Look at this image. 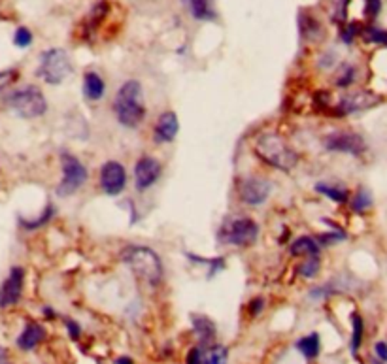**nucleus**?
<instances>
[{"instance_id":"f257e3e1","label":"nucleus","mask_w":387,"mask_h":364,"mask_svg":"<svg viewBox=\"0 0 387 364\" xmlns=\"http://www.w3.org/2000/svg\"><path fill=\"white\" fill-rule=\"evenodd\" d=\"M117 123L125 128H138L145 121L148 108L144 100V87L138 80H127L114 97L112 104Z\"/></svg>"},{"instance_id":"f03ea898","label":"nucleus","mask_w":387,"mask_h":364,"mask_svg":"<svg viewBox=\"0 0 387 364\" xmlns=\"http://www.w3.org/2000/svg\"><path fill=\"white\" fill-rule=\"evenodd\" d=\"M255 155L259 161L280 172H291L299 164L301 157L293 150V145L278 133H263L255 140Z\"/></svg>"},{"instance_id":"7ed1b4c3","label":"nucleus","mask_w":387,"mask_h":364,"mask_svg":"<svg viewBox=\"0 0 387 364\" xmlns=\"http://www.w3.org/2000/svg\"><path fill=\"white\" fill-rule=\"evenodd\" d=\"M121 260L131 268L134 276L142 279L144 284L157 287L162 281V260L155 253V249L148 245H127L121 249Z\"/></svg>"},{"instance_id":"20e7f679","label":"nucleus","mask_w":387,"mask_h":364,"mask_svg":"<svg viewBox=\"0 0 387 364\" xmlns=\"http://www.w3.org/2000/svg\"><path fill=\"white\" fill-rule=\"evenodd\" d=\"M261 234L259 223L248 215L227 217L218 229V242L231 248H249L257 242Z\"/></svg>"},{"instance_id":"39448f33","label":"nucleus","mask_w":387,"mask_h":364,"mask_svg":"<svg viewBox=\"0 0 387 364\" xmlns=\"http://www.w3.org/2000/svg\"><path fill=\"white\" fill-rule=\"evenodd\" d=\"M8 108L21 119H38L46 116L47 99L40 87L25 85L6 97Z\"/></svg>"},{"instance_id":"423d86ee","label":"nucleus","mask_w":387,"mask_h":364,"mask_svg":"<svg viewBox=\"0 0 387 364\" xmlns=\"http://www.w3.org/2000/svg\"><path fill=\"white\" fill-rule=\"evenodd\" d=\"M72 74V61L63 47H49L40 55L36 75L47 85H61Z\"/></svg>"},{"instance_id":"0eeeda50","label":"nucleus","mask_w":387,"mask_h":364,"mask_svg":"<svg viewBox=\"0 0 387 364\" xmlns=\"http://www.w3.org/2000/svg\"><path fill=\"white\" fill-rule=\"evenodd\" d=\"M61 168H63V178L59 181V186L55 187V193H57V197H72V195H76L87 183L89 170L70 151H63L61 153Z\"/></svg>"},{"instance_id":"6e6552de","label":"nucleus","mask_w":387,"mask_h":364,"mask_svg":"<svg viewBox=\"0 0 387 364\" xmlns=\"http://www.w3.org/2000/svg\"><path fill=\"white\" fill-rule=\"evenodd\" d=\"M112 12V4L110 0H97L89 12L81 18V21L76 27V38L83 44H91L97 36H99L102 25L108 19Z\"/></svg>"},{"instance_id":"1a4fd4ad","label":"nucleus","mask_w":387,"mask_h":364,"mask_svg":"<svg viewBox=\"0 0 387 364\" xmlns=\"http://www.w3.org/2000/svg\"><path fill=\"white\" fill-rule=\"evenodd\" d=\"M323 147L331 153H344L352 157L364 155L369 150L367 140L353 131H333L323 138Z\"/></svg>"},{"instance_id":"9d476101","label":"nucleus","mask_w":387,"mask_h":364,"mask_svg":"<svg viewBox=\"0 0 387 364\" xmlns=\"http://www.w3.org/2000/svg\"><path fill=\"white\" fill-rule=\"evenodd\" d=\"M380 95L372 93V91H353V93L344 95L338 102L333 104V108H331V116H353V114H361V111L364 110H370V108H374V106L380 104Z\"/></svg>"},{"instance_id":"9b49d317","label":"nucleus","mask_w":387,"mask_h":364,"mask_svg":"<svg viewBox=\"0 0 387 364\" xmlns=\"http://www.w3.org/2000/svg\"><path fill=\"white\" fill-rule=\"evenodd\" d=\"M129 176L127 170L119 161H106L99 170V186L100 191L108 197H117L125 191Z\"/></svg>"},{"instance_id":"f8f14e48","label":"nucleus","mask_w":387,"mask_h":364,"mask_svg":"<svg viewBox=\"0 0 387 364\" xmlns=\"http://www.w3.org/2000/svg\"><path fill=\"white\" fill-rule=\"evenodd\" d=\"M272 193V186L268 179H263L259 176H249V178L240 179L238 183V198L240 202L251 208L263 206L268 200Z\"/></svg>"},{"instance_id":"ddd939ff","label":"nucleus","mask_w":387,"mask_h":364,"mask_svg":"<svg viewBox=\"0 0 387 364\" xmlns=\"http://www.w3.org/2000/svg\"><path fill=\"white\" fill-rule=\"evenodd\" d=\"M25 278H27V272H25L23 266H12L10 268L4 281L0 284V308L2 310L19 304L21 296H23Z\"/></svg>"},{"instance_id":"4468645a","label":"nucleus","mask_w":387,"mask_h":364,"mask_svg":"<svg viewBox=\"0 0 387 364\" xmlns=\"http://www.w3.org/2000/svg\"><path fill=\"white\" fill-rule=\"evenodd\" d=\"M162 164L159 159L151 155L140 157L138 162L134 164V187L138 191H148L161 179Z\"/></svg>"},{"instance_id":"2eb2a0df","label":"nucleus","mask_w":387,"mask_h":364,"mask_svg":"<svg viewBox=\"0 0 387 364\" xmlns=\"http://www.w3.org/2000/svg\"><path fill=\"white\" fill-rule=\"evenodd\" d=\"M178 133V116L174 111H162L161 116L157 117L155 127H153V140H155V144H170V142L176 140Z\"/></svg>"},{"instance_id":"dca6fc26","label":"nucleus","mask_w":387,"mask_h":364,"mask_svg":"<svg viewBox=\"0 0 387 364\" xmlns=\"http://www.w3.org/2000/svg\"><path fill=\"white\" fill-rule=\"evenodd\" d=\"M47 330L46 327L38 321H27L23 327V330L19 332L18 340H16V346L21 349V351H32L36 347L40 346L42 341L46 340Z\"/></svg>"},{"instance_id":"f3484780","label":"nucleus","mask_w":387,"mask_h":364,"mask_svg":"<svg viewBox=\"0 0 387 364\" xmlns=\"http://www.w3.org/2000/svg\"><path fill=\"white\" fill-rule=\"evenodd\" d=\"M191 327H193V332L197 336L198 346L201 347H210L215 344V338H218V327L208 315H203V313H193L191 315Z\"/></svg>"},{"instance_id":"a211bd4d","label":"nucleus","mask_w":387,"mask_h":364,"mask_svg":"<svg viewBox=\"0 0 387 364\" xmlns=\"http://www.w3.org/2000/svg\"><path fill=\"white\" fill-rule=\"evenodd\" d=\"M83 97L89 102H99V100L105 99L106 95V81L102 80V75H99L97 72H85L83 74Z\"/></svg>"},{"instance_id":"6ab92c4d","label":"nucleus","mask_w":387,"mask_h":364,"mask_svg":"<svg viewBox=\"0 0 387 364\" xmlns=\"http://www.w3.org/2000/svg\"><path fill=\"white\" fill-rule=\"evenodd\" d=\"M289 253L293 257H321V245L314 236H299L289 245Z\"/></svg>"},{"instance_id":"aec40b11","label":"nucleus","mask_w":387,"mask_h":364,"mask_svg":"<svg viewBox=\"0 0 387 364\" xmlns=\"http://www.w3.org/2000/svg\"><path fill=\"white\" fill-rule=\"evenodd\" d=\"M299 32H301V38L304 42H318L323 35V29H321V23L318 19L302 10L299 13Z\"/></svg>"},{"instance_id":"412c9836","label":"nucleus","mask_w":387,"mask_h":364,"mask_svg":"<svg viewBox=\"0 0 387 364\" xmlns=\"http://www.w3.org/2000/svg\"><path fill=\"white\" fill-rule=\"evenodd\" d=\"M295 349L301 353L306 360H316L321 353V336L319 332H310L295 341Z\"/></svg>"},{"instance_id":"4be33fe9","label":"nucleus","mask_w":387,"mask_h":364,"mask_svg":"<svg viewBox=\"0 0 387 364\" xmlns=\"http://www.w3.org/2000/svg\"><path fill=\"white\" fill-rule=\"evenodd\" d=\"M350 202V208H352L353 214L363 215L367 212H370V208L374 206V198H372V193L364 187H359L357 191L353 193V197L347 200Z\"/></svg>"},{"instance_id":"5701e85b","label":"nucleus","mask_w":387,"mask_h":364,"mask_svg":"<svg viewBox=\"0 0 387 364\" xmlns=\"http://www.w3.org/2000/svg\"><path fill=\"white\" fill-rule=\"evenodd\" d=\"M55 215H57V208L53 204H47L46 208L42 210V214L38 217H35V219H23V217H19V225L25 231H38L42 226H46L47 223H52Z\"/></svg>"},{"instance_id":"b1692460","label":"nucleus","mask_w":387,"mask_h":364,"mask_svg":"<svg viewBox=\"0 0 387 364\" xmlns=\"http://www.w3.org/2000/svg\"><path fill=\"white\" fill-rule=\"evenodd\" d=\"M316 193H319L321 197L329 198L333 202L336 204H346L350 200V191H347L346 187L340 186H333V183H316Z\"/></svg>"},{"instance_id":"393cba45","label":"nucleus","mask_w":387,"mask_h":364,"mask_svg":"<svg viewBox=\"0 0 387 364\" xmlns=\"http://www.w3.org/2000/svg\"><path fill=\"white\" fill-rule=\"evenodd\" d=\"M363 338H364V321L361 317V313L353 312L352 313V338H350V351L355 357L363 346Z\"/></svg>"},{"instance_id":"a878e982","label":"nucleus","mask_w":387,"mask_h":364,"mask_svg":"<svg viewBox=\"0 0 387 364\" xmlns=\"http://www.w3.org/2000/svg\"><path fill=\"white\" fill-rule=\"evenodd\" d=\"M357 81V66L352 63H344L338 66L335 75V85L338 89H347Z\"/></svg>"},{"instance_id":"bb28decb","label":"nucleus","mask_w":387,"mask_h":364,"mask_svg":"<svg viewBox=\"0 0 387 364\" xmlns=\"http://www.w3.org/2000/svg\"><path fill=\"white\" fill-rule=\"evenodd\" d=\"M189 4V12L197 21H214L215 12L210 0H187Z\"/></svg>"},{"instance_id":"cd10ccee","label":"nucleus","mask_w":387,"mask_h":364,"mask_svg":"<svg viewBox=\"0 0 387 364\" xmlns=\"http://www.w3.org/2000/svg\"><path fill=\"white\" fill-rule=\"evenodd\" d=\"M229 363V347L223 344H214L204 351V364H227Z\"/></svg>"},{"instance_id":"c85d7f7f","label":"nucleus","mask_w":387,"mask_h":364,"mask_svg":"<svg viewBox=\"0 0 387 364\" xmlns=\"http://www.w3.org/2000/svg\"><path fill=\"white\" fill-rule=\"evenodd\" d=\"M297 272L304 279L318 278L319 272H321V257H304V260L299 265Z\"/></svg>"},{"instance_id":"c756f323","label":"nucleus","mask_w":387,"mask_h":364,"mask_svg":"<svg viewBox=\"0 0 387 364\" xmlns=\"http://www.w3.org/2000/svg\"><path fill=\"white\" fill-rule=\"evenodd\" d=\"M361 35L369 44H376V46H387V30L380 29V27H374V25H370V27H364L361 30Z\"/></svg>"},{"instance_id":"7c9ffc66","label":"nucleus","mask_w":387,"mask_h":364,"mask_svg":"<svg viewBox=\"0 0 387 364\" xmlns=\"http://www.w3.org/2000/svg\"><path fill=\"white\" fill-rule=\"evenodd\" d=\"M19 80V70L18 68H6L0 70V93H4L6 89Z\"/></svg>"},{"instance_id":"2f4dec72","label":"nucleus","mask_w":387,"mask_h":364,"mask_svg":"<svg viewBox=\"0 0 387 364\" xmlns=\"http://www.w3.org/2000/svg\"><path fill=\"white\" fill-rule=\"evenodd\" d=\"M361 30H363V29H361V25L355 23V21H353V23L344 25V27H342V30H340L342 42L350 46V44H353V40H355V38L361 35Z\"/></svg>"},{"instance_id":"473e14b6","label":"nucleus","mask_w":387,"mask_h":364,"mask_svg":"<svg viewBox=\"0 0 387 364\" xmlns=\"http://www.w3.org/2000/svg\"><path fill=\"white\" fill-rule=\"evenodd\" d=\"M32 40H35V36H32L30 29H27V27H19V29L16 30V35H13V44L18 47H21V49L29 47L30 44H32Z\"/></svg>"},{"instance_id":"72a5a7b5","label":"nucleus","mask_w":387,"mask_h":364,"mask_svg":"<svg viewBox=\"0 0 387 364\" xmlns=\"http://www.w3.org/2000/svg\"><path fill=\"white\" fill-rule=\"evenodd\" d=\"M316 240L319 242V245H331V243L344 242V240H346V232H344V231L325 232V234H319Z\"/></svg>"},{"instance_id":"f704fd0d","label":"nucleus","mask_w":387,"mask_h":364,"mask_svg":"<svg viewBox=\"0 0 387 364\" xmlns=\"http://www.w3.org/2000/svg\"><path fill=\"white\" fill-rule=\"evenodd\" d=\"M64 327H66V332H69V338L72 341H78L83 334V330H81V324L76 321V319L64 317Z\"/></svg>"},{"instance_id":"c9c22d12","label":"nucleus","mask_w":387,"mask_h":364,"mask_svg":"<svg viewBox=\"0 0 387 364\" xmlns=\"http://www.w3.org/2000/svg\"><path fill=\"white\" fill-rule=\"evenodd\" d=\"M265 308H266V301L263 298V296H255V298H251V301L248 302L249 317H259L261 313L265 312Z\"/></svg>"},{"instance_id":"e433bc0d","label":"nucleus","mask_w":387,"mask_h":364,"mask_svg":"<svg viewBox=\"0 0 387 364\" xmlns=\"http://www.w3.org/2000/svg\"><path fill=\"white\" fill-rule=\"evenodd\" d=\"M185 364H204V349L201 346L191 347L185 355Z\"/></svg>"},{"instance_id":"4c0bfd02","label":"nucleus","mask_w":387,"mask_h":364,"mask_svg":"<svg viewBox=\"0 0 387 364\" xmlns=\"http://www.w3.org/2000/svg\"><path fill=\"white\" fill-rule=\"evenodd\" d=\"M381 10V0H364V18L376 19Z\"/></svg>"},{"instance_id":"58836bf2","label":"nucleus","mask_w":387,"mask_h":364,"mask_svg":"<svg viewBox=\"0 0 387 364\" xmlns=\"http://www.w3.org/2000/svg\"><path fill=\"white\" fill-rule=\"evenodd\" d=\"M374 358H378L380 363L387 364V341L380 340L374 344Z\"/></svg>"},{"instance_id":"ea45409f","label":"nucleus","mask_w":387,"mask_h":364,"mask_svg":"<svg viewBox=\"0 0 387 364\" xmlns=\"http://www.w3.org/2000/svg\"><path fill=\"white\" fill-rule=\"evenodd\" d=\"M0 364H13L12 358H10V351L2 346H0Z\"/></svg>"},{"instance_id":"a19ab883","label":"nucleus","mask_w":387,"mask_h":364,"mask_svg":"<svg viewBox=\"0 0 387 364\" xmlns=\"http://www.w3.org/2000/svg\"><path fill=\"white\" fill-rule=\"evenodd\" d=\"M42 312H44V317H47V319H55V317H57V313H55V310H53V308H49V306L42 308Z\"/></svg>"},{"instance_id":"79ce46f5","label":"nucleus","mask_w":387,"mask_h":364,"mask_svg":"<svg viewBox=\"0 0 387 364\" xmlns=\"http://www.w3.org/2000/svg\"><path fill=\"white\" fill-rule=\"evenodd\" d=\"M116 364H134V360L131 357H127V355H121V357L116 358Z\"/></svg>"}]
</instances>
